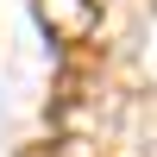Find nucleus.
<instances>
[{
  "label": "nucleus",
  "instance_id": "1",
  "mask_svg": "<svg viewBox=\"0 0 157 157\" xmlns=\"http://www.w3.org/2000/svg\"><path fill=\"white\" fill-rule=\"evenodd\" d=\"M38 19H44V32L57 38V44L82 50V44H94V32H101V0H38Z\"/></svg>",
  "mask_w": 157,
  "mask_h": 157
}]
</instances>
